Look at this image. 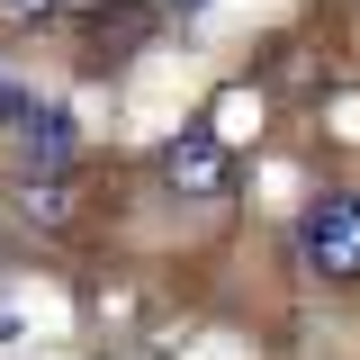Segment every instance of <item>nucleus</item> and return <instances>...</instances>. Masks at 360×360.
<instances>
[{
	"label": "nucleus",
	"instance_id": "1",
	"mask_svg": "<svg viewBox=\"0 0 360 360\" xmlns=\"http://www.w3.org/2000/svg\"><path fill=\"white\" fill-rule=\"evenodd\" d=\"M297 252H307L315 279L352 288V279H360V189H324V198H307V217H297Z\"/></svg>",
	"mask_w": 360,
	"mask_h": 360
},
{
	"label": "nucleus",
	"instance_id": "2",
	"mask_svg": "<svg viewBox=\"0 0 360 360\" xmlns=\"http://www.w3.org/2000/svg\"><path fill=\"white\" fill-rule=\"evenodd\" d=\"M0 135L18 144L27 172H72V162H82V127H72L54 99H27V90H9V82H0Z\"/></svg>",
	"mask_w": 360,
	"mask_h": 360
},
{
	"label": "nucleus",
	"instance_id": "3",
	"mask_svg": "<svg viewBox=\"0 0 360 360\" xmlns=\"http://www.w3.org/2000/svg\"><path fill=\"white\" fill-rule=\"evenodd\" d=\"M153 172H162V189H180V198H217V189H234V153H225L217 127H180L162 153H153Z\"/></svg>",
	"mask_w": 360,
	"mask_h": 360
},
{
	"label": "nucleus",
	"instance_id": "4",
	"mask_svg": "<svg viewBox=\"0 0 360 360\" xmlns=\"http://www.w3.org/2000/svg\"><path fill=\"white\" fill-rule=\"evenodd\" d=\"M9 217L27 225V234H63V225L82 217V198H72V172H27V180H18V198H9Z\"/></svg>",
	"mask_w": 360,
	"mask_h": 360
},
{
	"label": "nucleus",
	"instance_id": "5",
	"mask_svg": "<svg viewBox=\"0 0 360 360\" xmlns=\"http://www.w3.org/2000/svg\"><path fill=\"white\" fill-rule=\"evenodd\" d=\"M0 18L9 27H37V18H54V0H0Z\"/></svg>",
	"mask_w": 360,
	"mask_h": 360
}]
</instances>
